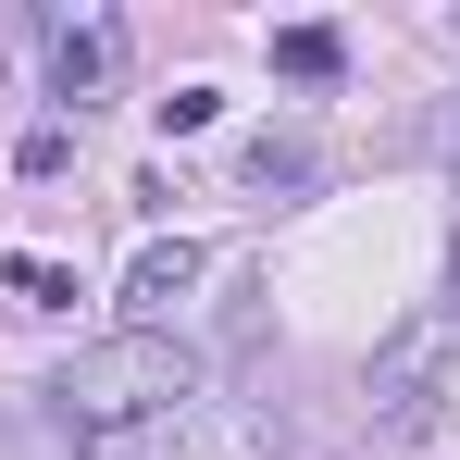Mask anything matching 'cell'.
I'll return each mask as SVG.
<instances>
[{"label":"cell","instance_id":"6da1fadb","mask_svg":"<svg viewBox=\"0 0 460 460\" xmlns=\"http://www.w3.org/2000/svg\"><path fill=\"white\" fill-rule=\"evenodd\" d=\"M212 398V361L187 349V336H100V349H75L63 374H50V436H75L87 460L100 448H125V436H150V423H174V411H199Z\"/></svg>","mask_w":460,"mask_h":460},{"label":"cell","instance_id":"7a4b0ae2","mask_svg":"<svg viewBox=\"0 0 460 460\" xmlns=\"http://www.w3.org/2000/svg\"><path fill=\"white\" fill-rule=\"evenodd\" d=\"M361 398H374V423H385V436L436 423V411L460 398V299L398 311V323L374 336V361H361Z\"/></svg>","mask_w":460,"mask_h":460},{"label":"cell","instance_id":"3957f363","mask_svg":"<svg viewBox=\"0 0 460 460\" xmlns=\"http://www.w3.org/2000/svg\"><path fill=\"white\" fill-rule=\"evenodd\" d=\"M100 460H287V411L274 398H199V411H174Z\"/></svg>","mask_w":460,"mask_h":460},{"label":"cell","instance_id":"277c9868","mask_svg":"<svg viewBox=\"0 0 460 460\" xmlns=\"http://www.w3.org/2000/svg\"><path fill=\"white\" fill-rule=\"evenodd\" d=\"M112 63H125V25H112V13L50 25V87H63V100H100V87H112Z\"/></svg>","mask_w":460,"mask_h":460},{"label":"cell","instance_id":"5b68a950","mask_svg":"<svg viewBox=\"0 0 460 460\" xmlns=\"http://www.w3.org/2000/svg\"><path fill=\"white\" fill-rule=\"evenodd\" d=\"M199 287V249L187 236H162V249H137V274H125V311H137V336H162V311Z\"/></svg>","mask_w":460,"mask_h":460},{"label":"cell","instance_id":"8992f818","mask_svg":"<svg viewBox=\"0 0 460 460\" xmlns=\"http://www.w3.org/2000/svg\"><path fill=\"white\" fill-rule=\"evenodd\" d=\"M249 187H274V199H299V187H323V150H311L299 125H261V137H249Z\"/></svg>","mask_w":460,"mask_h":460},{"label":"cell","instance_id":"52a82bcc","mask_svg":"<svg viewBox=\"0 0 460 460\" xmlns=\"http://www.w3.org/2000/svg\"><path fill=\"white\" fill-rule=\"evenodd\" d=\"M274 75L336 87V75H349V38H336V25H274Z\"/></svg>","mask_w":460,"mask_h":460},{"label":"cell","instance_id":"ba28073f","mask_svg":"<svg viewBox=\"0 0 460 460\" xmlns=\"http://www.w3.org/2000/svg\"><path fill=\"white\" fill-rule=\"evenodd\" d=\"M13 299H25V311H75V274H63V261H38V249H25V261H13Z\"/></svg>","mask_w":460,"mask_h":460},{"label":"cell","instance_id":"9c48e42d","mask_svg":"<svg viewBox=\"0 0 460 460\" xmlns=\"http://www.w3.org/2000/svg\"><path fill=\"white\" fill-rule=\"evenodd\" d=\"M13 162H25V174H63V162H75V125H38V137H25Z\"/></svg>","mask_w":460,"mask_h":460},{"label":"cell","instance_id":"30bf717a","mask_svg":"<svg viewBox=\"0 0 460 460\" xmlns=\"http://www.w3.org/2000/svg\"><path fill=\"white\" fill-rule=\"evenodd\" d=\"M423 150H436V162H448V174H460V100H448V112H436V125H423Z\"/></svg>","mask_w":460,"mask_h":460}]
</instances>
